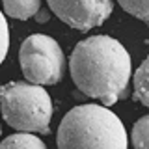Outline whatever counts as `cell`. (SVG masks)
<instances>
[{
	"instance_id": "obj_2",
	"label": "cell",
	"mask_w": 149,
	"mask_h": 149,
	"mask_svg": "<svg viewBox=\"0 0 149 149\" xmlns=\"http://www.w3.org/2000/svg\"><path fill=\"white\" fill-rule=\"evenodd\" d=\"M58 149H127L123 121L104 104H80L63 116L56 136Z\"/></svg>"
},
{
	"instance_id": "obj_11",
	"label": "cell",
	"mask_w": 149,
	"mask_h": 149,
	"mask_svg": "<svg viewBox=\"0 0 149 149\" xmlns=\"http://www.w3.org/2000/svg\"><path fill=\"white\" fill-rule=\"evenodd\" d=\"M9 50V26L6 21V13L0 9V63L6 60Z\"/></svg>"
},
{
	"instance_id": "obj_9",
	"label": "cell",
	"mask_w": 149,
	"mask_h": 149,
	"mask_svg": "<svg viewBox=\"0 0 149 149\" xmlns=\"http://www.w3.org/2000/svg\"><path fill=\"white\" fill-rule=\"evenodd\" d=\"M134 149H149V114L142 116L132 127L130 132Z\"/></svg>"
},
{
	"instance_id": "obj_8",
	"label": "cell",
	"mask_w": 149,
	"mask_h": 149,
	"mask_svg": "<svg viewBox=\"0 0 149 149\" xmlns=\"http://www.w3.org/2000/svg\"><path fill=\"white\" fill-rule=\"evenodd\" d=\"M134 99L149 108V56L134 73Z\"/></svg>"
},
{
	"instance_id": "obj_7",
	"label": "cell",
	"mask_w": 149,
	"mask_h": 149,
	"mask_svg": "<svg viewBox=\"0 0 149 149\" xmlns=\"http://www.w3.org/2000/svg\"><path fill=\"white\" fill-rule=\"evenodd\" d=\"M0 149H49V147L45 146V142L39 136L19 130V134H11V136L4 138L0 143Z\"/></svg>"
},
{
	"instance_id": "obj_4",
	"label": "cell",
	"mask_w": 149,
	"mask_h": 149,
	"mask_svg": "<svg viewBox=\"0 0 149 149\" xmlns=\"http://www.w3.org/2000/svg\"><path fill=\"white\" fill-rule=\"evenodd\" d=\"M22 74L28 82L39 86L58 84L63 77L65 56L58 41L45 34H34L26 37L19 50Z\"/></svg>"
},
{
	"instance_id": "obj_6",
	"label": "cell",
	"mask_w": 149,
	"mask_h": 149,
	"mask_svg": "<svg viewBox=\"0 0 149 149\" xmlns=\"http://www.w3.org/2000/svg\"><path fill=\"white\" fill-rule=\"evenodd\" d=\"M4 13L11 19L26 21L37 15L41 8V0H2Z\"/></svg>"
},
{
	"instance_id": "obj_1",
	"label": "cell",
	"mask_w": 149,
	"mask_h": 149,
	"mask_svg": "<svg viewBox=\"0 0 149 149\" xmlns=\"http://www.w3.org/2000/svg\"><path fill=\"white\" fill-rule=\"evenodd\" d=\"M74 86L84 95L112 106L127 95L132 74L130 54L110 36H90L74 45L69 58Z\"/></svg>"
},
{
	"instance_id": "obj_3",
	"label": "cell",
	"mask_w": 149,
	"mask_h": 149,
	"mask_svg": "<svg viewBox=\"0 0 149 149\" xmlns=\"http://www.w3.org/2000/svg\"><path fill=\"white\" fill-rule=\"evenodd\" d=\"M0 112L9 127L21 132L49 134L52 99L39 84L8 82L0 86Z\"/></svg>"
},
{
	"instance_id": "obj_12",
	"label": "cell",
	"mask_w": 149,
	"mask_h": 149,
	"mask_svg": "<svg viewBox=\"0 0 149 149\" xmlns=\"http://www.w3.org/2000/svg\"><path fill=\"white\" fill-rule=\"evenodd\" d=\"M0 134H2V127H0Z\"/></svg>"
},
{
	"instance_id": "obj_10",
	"label": "cell",
	"mask_w": 149,
	"mask_h": 149,
	"mask_svg": "<svg viewBox=\"0 0 149 149\" xmlns=\"http://www.w3.org/2000/svg\"><path fill=\"white\" fill-rule=\"evenodd\" d=\"M118 2L127 13L149 24V0H118Z\"/></svg>"
},
{
	"instance_id": "obj_5",
	"label": "cell",
	"mask_w": 149,
	"mask_h": 149,
	"mask_svg": "<svg viewBox=\"0 0 149 149\" xmlns=\"http://www.w3.org/2000/svg\"><path fill=\"white\" fill-rule=\"evenodd\" d=\"M50 11L80 32L101 26L114 11V0H47Z\"/></svg>"
}]
</instances>
